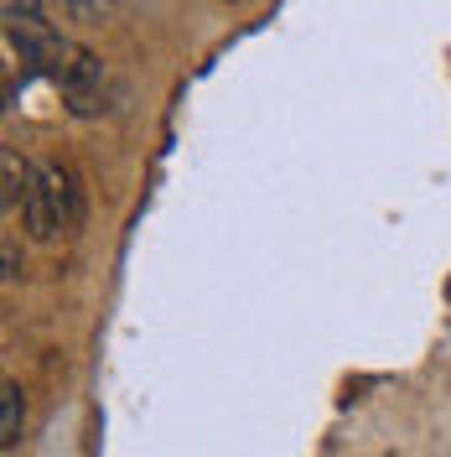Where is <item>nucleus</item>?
Wrapping results in <instances>:
<instances>
[{"mask_svg":"<svg viewBox=\"0 0 451 457\" xmlns=\"http://www.w3.org/2000/svg\"><path fill=\"white\" fill-rule=\"evenodd\" d=\"M47 11L68 27H104L114 16V0H47Z\"/></svg>","mask_w":451,"mask_h":457,"instance_id":"39448f33","label":"nucleus"},{"mask_svg":"<svg viewBox=\"0 0 451 457\" xmlns=\"http://www.w3.org/2000/svg\"><path fill=\"white\" fill-rule=\"evenodd\" d=\"M0 171H5V187H0V203H5V213H16L21 203H27V187H31V171H37V162H27V156H16L11 145L0 151Z\"/></svg>","mask_w":451,"mask_h":457,"instance_id":"20e7f679","label":"nucleus"},{"mask_svg":"<svg viewBox=\"0 0 451 457\" xmlns=\"http://www.w3.org/2000/svg\"><path fill=\"white\" fill-rule=\"evenodd\" d=\"M21 265H16V239H5V281H16Z\"/></svg>","mask_w":451,"mask_h":457,"instance_id":"423d86ee","label":"nucleus"},{"mask_svg":"<svg viewBox=\"0 0 451 457\" xmlns=\"http://www.w3.org/2000/svg\"><path fill=\"white\" fill-rule=\"evenodd\" d=\"M84 182L78 171L62 167V162H37L31 171V187H27V203H21V224H27L31 239H57V234H78L84 228Z\"/></svg>","mask_w":451,"mask_h":457,"instance_id":"f03ea898","label":"nucleus"},{"mask_svg":"<svg viewBox=\"0 0 451 457\" xmlns=\"http://www.w3.org/2000/svg\"><path fill=\"white\" fill-rule=\"evenodd\" d=\"M21 431H27V395L16 379H5L0 385V453H16Z\"/></svg>","mask_w":451,"mask_h":457,"instance_id":"7ed1b4c3","label":"nucleus"},{"mask_svg":"<svg viewBox=\"0 0 451 457\" xmlns=\"http://www.w3.org/2000/svg\"><path fill=\"white\" fill-rule=\"evenodd\" d=\"M0 5H5V42H11V53H21V62H27L31 73H42L62 94L68 114L99 120V114L110 110L104 104L110 99L104 62L88 47H78L73 37H62V27L53 21V11L42 0H0Z\"/></svg>","mask_w":451,"mask_h":457,"instance_id":"f257e3e1","label":"nucleus"}]
</instances>
